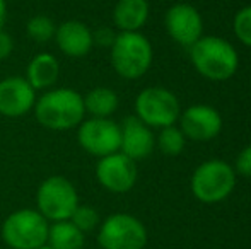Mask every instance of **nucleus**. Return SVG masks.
Masks as SVG:
<instances>
[{"label": "nucleus", "mask_w": 251, "mask_h": 249, "mask_svg": "<svg viewBox=\"0 0 251 249\" xmlns=\"http://www.w3.org/2000/svg\"><path fill=\"white\" fill-rule=\"evenodd\" d=\"M33 111L38 123L55 132L75 128L82 123L86 116L82 94L69 87H55L45 91L43 96L36 97Z\"/></svg>", "instance_id": "nucleus-1"}, {"label": "nucleus", "mask_w": 251, "mask_h": 249, "mask_svg": "<svg viewBox=\"0 0 251 249\" xmlns=\"http://www.w3.org/2000/svg\"><path fill=\"white\" fill-rule=\"evenodd\" d=\"M190 60L200 75L215 82L231 79L239 67L236 48L219 36H201L193 43L190 46Z\"/></svg>", "instance_id": "nucleus-2"}, {"label": "nucleus", "mask_w": 251, "mask_h": 249, "mask_svg": "<svg viewBox=\"0 0 251 249\" xmlns=\"http://www.w3.org/2000/svg\"><path fill=\"white\" fill-rule=\"evenodd\" d=\"M154 58L152 45L142 33H118L111 45V65L126 80L140 79L149 72Z\"/></svg>", "instance_id": "nucleus-3"}, {"label": "nucleus", "mask_w": 251, "mask_h": 249, "mask_svg": "<svg viewBox=\"0 0 251 249\" xmlns=\"http://www.w3.org/2000/svg\"><path fill=\"white\" fill-rule=\"evenodd\" d=\"M50 224L38 210L21 208L2 224V239L10 249H38L47 244Z\"/></svg>", "instance_id": "nucleus-4"}, {"label": "nucleus", "mask_w": 251, "mask_h": 249, "mask_svg": "<svg viewBox=\"0 0 251 249\" xmlns=\"http://www.w3.org/2000/svg\"><path fill=\"white\" fill-rule=\"evenodd\" d=\"M236 186L234 167L221 159L201 162L192 176V193L201 203H219L226 200Z\"/></svg>", "instance_id": "nucleus-5"}, {"label": "nucleus", "mask_w": 251, "mask_h": 249, "mask_svg": "<svg viewBox=\"0 0 251 249\" xmlns=\"http://www.w3.org/2000/svg\"><path fill=\"white\" fill-rule=\"evenodd\" d=\"M77 206V189L65 176L47 178L36 191V210L51 222L70 220Z\"/></svg>", "instance_id": "nucleus-6"}, {"label": "nucleus", "mask_w": 251, "mask_h": 249, "mask_svg": "<svg viewBox=\"0 0 251 249\" xmlns=\"http://www.w3.org/2000/svg\"><path fill=\"white\" fill-rule=\"evenodd\" d=\"M179 101L169 89L147 87L135 99V116L149 128H166L178 121Z\"/></svg>", "instance_id": "nucleus-7"}, {"label": "nucleus", "mask_w": 251, "mask_h": 249, "mask_svg": "<svg viewBox=\"0 0 251 249\" xmlns=\"http://www.w3.org/2000/svg\"><path fill=\"white\" fill-rule=\"evenodd\" d=\"M98 243L101 249H144L147 229L130 213H113L100 226Z\"/></svg>", "instance_id": "nucleus-8"}, {"label": "nucleus", "mask_w": 251, "mask_h": 249, "mask_svg": "<svg viewBox=\"0 0 251 249\" xmlns=\"http://www.w3.org/2000/svg\"><path fill=\"white\" fill-rule=\"evenodd\" d=\"M77 128V142L91 156L101 159L120 152V125L111 118H89Z\"/></svg>", "instance_id": "nucleus-9"}, {"label": "nucleus", "mask_w": 251, "mask_h": 249, "mask_svg": "<svg viewBox=\"0 0 251 249\" xmlns=\"http://www.w3.org/2000/svg\"><path fill=\"white\" fill-rule=\"evenodd\" d=\"M135 160L126 157L122 152H115L111 156L101 157L96 166V178L104 189L111 193H126L137 183Z\"/></svg>", "instance_id": "nucleus-10"}, {"label": "nucleus", "mask_w": 251, "mask_h": 249, "mask_svg": "<svg viewBox=\"0 0 251 249\" xmlns=\"http://www.w3.org/2000/svg\"><path fill=\"white\" fill-rule=\"evenodd\" d=\"M164 26L175 43L190 48L201 38L203 21L200 12L190 3H175L164 17Z\"/></svg>", "instance_id": "nucleus-11"}, {"label": "nucleus", "mask_w": 251, "mask_h": 249, "mask_svg": "<svg viewBox=\"0 0 251 249\" xmlns=\"http://www.w3.org/2000/svg\"><path fill=\"white\" fill-rule=\"evenodd\" d=\"M179 130L186 140L208 142L215 138L222 130V116L215 108L208 104H193L186 108L178 118Z\"/></svg>", "instance_id": "nucleus-12"}, {"label": "nucleus", "mask_w": 251, "mask_h": 249, "mask_svg": "<svg viewBox=\"0 0 251 249\" xmlns=\"http://www.w3.org/2000/svg\"><path fill=\"white\" fill-rule=\"evenodd\" d=\"M36 103V91L26 77L12 75L0 80V114L19 118L27 114Z\"/></svg>", "instance_id": "nucleus-13"}, {"label": "nucleus", "mask_w": 251, "mask_h": 249, "mask_svg": "<svg viewBox=\"0 0 251 249\" xmlns=\"http://www.w3.org/2000/svg\"><path fill=\"white\" fill-rule=\"evenodd\" d=\"M155 147L152 130L137 116H126L120 125V152L132 160L146 159Z\"/></svg>", "instance_id": "nucleus-14"}, {"label": "nucleus", "mask_w": 251, "mask_h": 249, "mask_svg": "<svg viewBox=\"0 0 251 249\" xmlns=\"http://www.w3.org/2000/svg\"><path fill=\"white\" fill-rule=\"evenodd\" d=\"M53 40L56 41V46L65 57L82 58L89 55L94 46L93 31L82 21L70 19L56 26V33Z\"/></svg>", "instance_id": "nucleus-15"}, {"label": "nucleus", "mask_w": 251, "mask_h": 249, "mask_svg": "<svg viewBox=\"0 0 251 249\" xmlns=\"http://www.w3.org/2000/svg\"><path fill=\"white\" fill-rule=\"evenodd\" d=\"M147 0H118L113 9V24L120 33H139L149 19Z\"/></svg>", "instance_id": "nucleus-16"}, {"label": "nucleus", "mask_w": 251, "mask_h": 249, "mask_svg": "<svg viewBox=\"0 0 251 249\" xmlns=\"http://www.w3.org/2000/svg\"><path fill=\"white\" fill-rule=\"evenodd\" d=\"M60 77V63L51 53H38L26 68V80L34 91H48Z\"/></svg>", "instance_id": "nucleus-17"}, {"label": "nucleus", "mask_w": 251, "mask_h": 249, "mask_svg": "<svg viewBox=\"0 0 251 249\" xmlns=\"http://www.w3.org/2000/svg\"><path fill=\"white\" fill-rule=\"evenodd\" d=\"M84 97V108L91 118H109L118 110V94L109 87H94Z\"/></svg>", "instance_id": "nucleus-18"}, {"label": "nucleus", "mask_w": 251, "mask_h": 249, "mask_svg": "<svg viewBox=\"0 0 251 249\" xmlns=\"http://www.w3.org/2000/svg\"><path fill=\"white\" fill-rule=\"evenodd\" d=\"M47 244L51 249H84L86 237L70 220H62L50 226Z\"/></svg>", "instance_id": "nucleus-19"}, {"label": "nucleus", "mask_w": 251, "mask_h": 249, "mask_svg": "<svg viewBox=\"0 0 251 249\" xmlns=\"http://www.w3.org/2000/svg\"><path fill=\"white\" fill-rule=\"evenodd\" d=\"M159 149L166 156H179L185 150L186 136L183 135V132L179 130V126H166L161 128V133L157 136Z\"/></svg>", "instance_id": "nucleus-20"}, {"label": "nucleus", "mask_w": 251, "mask_h": 249, "mask_svg": "<svg viewBox=\"0 0 251 249\" xmlns=\"http://www.w3.org/2000/svg\"><path fill=\"white\" fill-rule=\"evenodd\" d=\"M26 33L34 43H48L55 38L56 24L48 16H34L27 21Z\"/></svg>", "instance_id": "nucleus-21"}, {"label": "nucleus", "mask_w": 251, "mask_h": 249, "mask_svg": "<svg viewBox=\"0 0 251 249\" xmlns=\"http://www.w3.org/2000/svg\"><path fill=\"white\" fill-rule=\"evenodd\" d=\"M70 222L80 230V232H91L94 230L98 226H100V213H98L96 208L89 205H80L75 208V212L70 217Z\"/></svg>", "instance_id": "nucleus-22"}, {"label": "nucleus", "mask_w": 251, "mask_h": 249, "mask_svg": "<svg viewBox=\"0 0 251 249\" xmlns=\"http://www.w3.org/2000/svg\"><path fill=\"white\" fill-rule=\"evenodd\" d=\"M232 29L239 41L245 46L251 48V5L239 9L232 21Z\"/></svg>", "instance_id": "nucleus-23"}, {"label": "nucleus", "mask_w": 251, "mask_h": 249, "mask_svg": "<svg viewBox=\"0 0 251 249\" xmlns=\"http://www.w3.org/2000/svg\"><path fill=\"white\" fill-rule=\"evenodd\" d=\"M234 173L243 178H251V145H246L236 157Z\"/></svg>", "instance_id": "nucleus-24"}, {"label": "nucleus", "mask_w": 251, "mask_h": 249, "mask_svg": "<svg viewBox=\"0 0 251 249\" xmlns=\"http://www.w3.org/2000/svg\"><path fill=\"white\" fill-rule=\"evenodd\" d=\"M115 38H116V34L113 33L109 27H101V29H98V31H94V33H93L94 45H100V46H109V48H111Z\"/></svg>", "instance_id": "nucleus-25"}, {"label": "nucleus", "mask_w": 251, "mask_h": 249, "mask_svg": "<svg viewBox=\"0 0 251 249\" xmlns=\"http://www.w3.org/2000/svg\"><path fill=\"white\" fill-rule=\"evenodd\" d=\"M14 51V40L9 33L0 31V60H5L7 57H10V53Z\"/></svg>", "instance_id": "nucleus-26"}, {"label": "nucleus", "mask_w": 251, "mask_h": 249, "mask_svg": "<svg viewBox=\"0 0 251 249\" xmlns=\"http://www.w3.org/2000/svg\"><path fill=\"white\" fill-rule=\"evenodd\" d=\"M7 19V3L5 0H0V31H2L3 24H5Z\"/></svg>", "instance_id": "nucleus-27"}, {"label": "nucleus", "mask_w": 251, "mask_h": 249, "mask_svg": "<svg viewBox=\"0 0 251 249\" xmlns=\"http://www.w3.org/2000/svg\"><path fill=\"white\" fill-rule=\"evenodd\" d=\"M38 249H51V248L48 246V244H43V246H40V248H38Z\"/></svg>", "instance_id": "nucleus-28"}, {"label": "nucleus", "mask_w": 251, "mask_h": 249, "mask_svg": "<svg viewBox=\"0 0 251 249\" xmlns=\"http://www.w3.org/2000/svg\"><path fill=\"white\" fill-rule=\"evenodd\" d=\"M100 249H101V248H100Z\"/></svg>", "instance_id": "nucleus-29"}]
</instances>
